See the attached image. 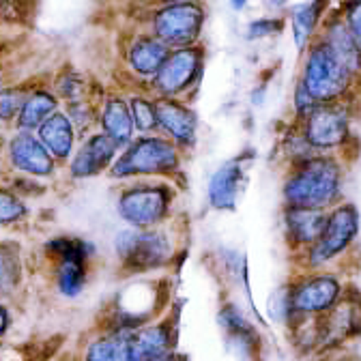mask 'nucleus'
I'll return each instance as SVG.
<instances>
[{
    "mask_svg": "<svg viewBox=\"0 0 361 361\" xmlns=\"http://www.w3.org/2000/svg\"><path fill=\"white\" fill-rule=\"evenodd\" d=\"M342 192V170L329 157H312L295 166L284 185V198L290 209L325 211Z\"/></svg>",
    "mask_w": 361,
    "mask_h": 361,
    "instance_id": "obj_1",
    "label": "nucleus"
},
{
    "mask_svg": "<svg viewBox=\"0 0 361 361\" xmlns=\"http://www.w3.org/2000/svg\"><path fill=\"white\" fill-rule=\"evenodd\" d=\"M353 80L355 78L340 65L334 52L323 41H319L312 45L305 56L299 86L316 104H334L350 88Z\"/></svg>",
    "mask_w": 361,
    "mask_h": 361,
    "instance_id": "obj_2",
    "label": "nucleus"
},
{
    "mask_svg": "<svg viewBox=\"0 0 361 361\" xmlns=\"http://www.w3.org/2000/svg\"><path fill=\"white\" fill-rule=\"evenodd\" d=\"M348 110L340 104H321L303 116V138L314 149H338L348 140Z\"/></svg>",
    "mask_w": 361,
    "mask_h": 361,
    "instance_id": "obj_3",
    "label": "nucleus"
},
{
    "mask_svg": "<svg viewBox=\"0 0 361 361\" xmlns=\"http://www.w3.org/2000/svg\"><path fill=\"white\" fill-rule=\"evenodd\" d=\"M359 231V213L353 204H340L336 207L327 219H325V228L316 241L307 256L310 264H323L344 252L357 237Z\"/></svg>",
    "mask_w": 361,
    "mask_h": 361,
    "instance_id": "obj_4",
    "label": "nucleus"
},
{
    "mask_svg": "<svg viewBox=\"0 0 361 361\" xmlns=\"http://www.w3.org/2000/svg\"><path fill=\"white\" fill-rule=\"evenodd\" d=\"M357 334H361V297L357 293L340 295L319 321V344L338 346Z\"/></svg>",
    "mask_w": 361,
    "mask_h": 361,
    "instance_id": "obj_5",
    "label": "nucleus"
},
{
    "mask_svg": "<svg viewBox=\"0 0 361 361\" xmlns=\"http://www.w3.org/2000/svg\"><path fill=\"white\" fill-rule=\"evenodd\" d=\"M178 164L174 147L157 138H142L129 147V151L114 166V174H138V172H168Z\"/></svg>",
    "mask_w": 361,
    "mask_h": 361,
    "instance_id": "obj_6",
    "label": "nucleus"
},
{
    "mask_svg": "<svg viewBox=\"0 0 361 361\" xmlns=\"http://www.w3.org/2000/svg\"><path fill=\"white\" fill-rule=\"evenodd\" d=\"M340 295L342 288L336 276H310L288 290V303L293 314H325Z\"/></svg>",
    "mask_w": 361,
    "mask_h": 361,
    "instance_id": "obj_7",
    "label": "nucleus"
},
{
    "mask_svg": "<svg viewBox=\"0 0 361 361\" xmlns=\"http://www.w3.org/2000/svg\"><path fill=\"white\" fill-rule=\"evenodd\" d=\"M168 200L170 196L164 188H135L121 196L118 213L133 226H149L164 217Z\"/></svg>",
    "mask_w": 361,
    "mask_h": 361,
    "instance_id": "obj_8",
    "label": "nucleus"
},
{
    "mask_svg": "<svg viewBox=\"0 0 361 361\" xmlns=\"http://www.w3.org/2000/svg\"><path fill=\"white\" fill-rule=\"evenodd\" d=\"M118 256L127 267L149 269L168 256V245L159 235L153 233H123L116 241Z\"/></svg>",
    "mask_w": 361,
    "mask_h": 361,
    "instance_id": "obj_9",
    "label": "nucleus"
},
{
    "mask_svg": "<svg viewBox=\"0 0 361 361\" xmlns=\"http://www.w3.org/2000/svg\"><path fill=\"white\" fill-rule=\"evenodd\" d=\"M48 250L61 258L59 269V286L65 295H78L84 284V258L88 254V245L78 239H56L48 245Z\"/></svg>",
    "mask_w": 361,
    "mask_h": 361,
    "instance_id": "obj_10",
    "label": "nucleus"
},
{
    "mask_svg": "<svg viewBox=\"0 0 361 361\" xmlns=\"http://www.w3.org/2000/svg\"><path fill=\"white\" fill-rule=\"evenodd\" d=\"M200 65H202V56L198 50H178L170 59H166L164 65L159 67L155 86L166 95H174L194 82L196 73L200 71Z\"/></svg>",
    "mask_w": 361,
    "mask_h": 361,
    "instance_id": "obj_11",
    "label": "nucleus"
},
{
    "mask_svg": "<svg viewBox=\"0 0 361 361\" xmlns=\"http://www.w3.org/2000/svg\"><path fill=\"white\" fill-rule=\"evenodd\" d=\"M202 24V11L196 5H172L157 13L155 32L166 41L183 43L198 35Z\"/></svg>",
    "mask_w": 361,
    "mask_h": 361,
    "instance_id": "obj_12",
    "label": "nucleus"
},
{
    "mask_svg": "<svg viewBox=\"0 0 361 361\" xmlns=\"http://www.w3.org/2000/svg\"><path fill=\"white\" fill-rule=\"evenodd\" d=\"M327 48L334 52V56L340 61V65L353 75L357 78L361 73V50L357 48V43L344 22L342 16H334L327 26H325V35L321 39Z\"/></svg>",
    "mask_w": 361,
    "mask_h": 361,
    "instance_id": "obj_13",
    "label": "nucleus"
},
{
    "mask_svg": "<svg viewBox=\"0 0 361 361\" xmlns=\"http://www.w3.org/2000/svg\"><path fill=\"white\" fill-rule=\"evenodd\" d=\"M243 183V166L239 161H231L219 168L209 185V198L217 209H233Z\"/></svg>",
    "mask_w": 361,
    "mask_h": 361,
    "instance_id": "obj_14",
    "label": "nucleus"
},
{
    "mask_svg": "<svg viewBox=\"0 0 361 361\" xmlns=\"http://www.w3.org/2000/svg\"><path fill=\"white\" fill-rule=\"evenodd\" d=\"M11 159L16 168L30 172V174H50L54 164L45 149L28 133H20L11 140Z\"/></svg>",
    "mask_w": 361,
    "mask_h": 361,
    "instance_id": "obj_15",
    "label": "nucleus"
},
{
    "mask_svg": "<svg viewBox=\"0 0 361 361\" xmlns=\"http://www.w3.org/2000/svg\"><path fill=\"white\" fill-rule=\"evenodd\" d=\"M325 211H316V209H290L286 211V228L288 237L295 243L301 245H314L319 241L323 228H325Z\"/></svg>",
    "mask_w": 361,
    "mask_h": 361,
    "instance_id": "obj_16",
    "label": "nucleus"
},
{
    "mask_svg": "<svg viewBox=\"0 0 361 361\" xmlns=\"http://www.w3.org/2000/svg\"><path fill=\"white\" fill-rule=\"evenodd\" d=\"M116 145L108 138V135H95L90 138L82 151L75 155L73 164H71V172L75 176H88V174H97L99 170H104V166H108V161L114 155Z\"/></svg>",
    "mask_w": 361,
    "mask_h": 361,
    "instance_id": "obj_17",
    "label": "nucleus"
},
{
    "mask_svg": "<svg viewBox=\"0 0 361 361\" xmlns=\"http://www.w3.org/2000/svg\"><path fill=\"white\" fill-rule=\"evenodd\" d=\"M153 110H155V121L168 133H172L176 140L190 142L194 138L196 121L188 108H183L176 102H159L157 106H153Z\"/></svg>",
    "mask_w": 361,
    "mask_h": 361,
    "instance_id": "obj_18",
    "label": "nucleus"
},
{
    "mask_svg": "<svg viewBox=\"0 0 361 361\" xmlns=\"http://www.w3.org/2000/svg\"><path fill=\"white\" fill-rule=\"evenodd\" d=\"M170 346V331L166 327H149L142 331H131L133 361H153L164 355Z\"/></svg>",
    "mask_w": 361,
    "mask_h": 361,
    "instance_id": "obj_19",
    "label": "nucleus"
},
{
    "mask_svg": "<svg viewBox=\"0 0 361 361\" xmlns=\"http://www.w3.org/2000/svg\"><path fill=\"white\" fill-rule=\"evenodd\" d=\"M41 140L56 157H67L73 145L71 123L63 114H54L41 125Z\"/></svg>",
    "mask_w": 361,
    "mask_h": 361,
    "instance_id": "obj_20",
    "label": "nucleus"
},
{
    "mask_svg": "<svg viewBox=\"0 0 361 361\" xmlns=\"http://www.w3.org/2000/svg\"><path fill=\"white\" fill-rule=\"evenodd\" d=\"M88 361H133L131 331H118L88 348Z\"/></svg>",
    "mask_w": 361,
    "mask_h": 361,
    "instance_id": "obj_21",
    "label": "nucleus"
},
{
    "mask_svg": "<svg viewBox=\"0 0 361 361\" xmlns=\"http://www.w3.org/2000/svg\"><path fill=\"white\" fill-rule=\"evenodd\" d=\"M129 61H131L133 69H138L140 73L159 71V67L166 61V48H164V43H159V41L142 39V41H138L133 45Z\"/></svg>",
    "mask_w": 361,
    "mask_h": 361,
    "instance_id": "obj_22",
    "label": "nucleus"
},
{
    "mask_svg": "<svg viewBox=\"0 0 361 361\" xmlns=\"http://www.w3.org/2000/svg\"><path fill=\"white\" fill-rule=\"evenodd\" d=\"M323 9H325L323 3H305V5H299L295 9V13H293V37H295V43H297L299 50L305 48L310 37L314 35L316 22H319Z\"/></svg>",
    "mask_w": 361,
    "mask_h": 361,
    "instance_id": "obj_23",
    "label": "nucleus"
},
{
    "mask_svg": "<svg viewBox=\"0 0 361 361\" xmlns=\"http://www.w3.org/2000/svg\"><path fill=\"white\" fill-rule=\"evenodd\" d=\"M104 127L108 131V138L116 142H127L131 135V116L127 106L121 99H112L104 112Z\"/></svg>",
    "mask_w": 361,
    "mask_h": 361,
    "instance_id": "obj_24",
    "label": "nucleus"
},
{
    "mask_svg": "<svg viewBox=\"0 0 361 361\" xmlns=\"http://www.w3.org/2000/svg\"><path fill=\"white\" fill-rule=\"evenodd\" d=\"M54 110V99L45 93H37L32 95L24 106H22V112H20V123L24 127H35L39 125L45 116Z\"/></svg>",
    "mask_w": 361,
    "mask_h": 361,
    "instance_id": "obj_25",
    "label": "nucleus"
},
{
    "mask_svg": "<svg viewBox=\"0 0 361 361\" xmlns=\"http://www.w3.org/2000/svg\"><path fill=\"white\" fill-rule=\"evenodd\" d=\"M20 280V260L18 254L7 247L0 245V293H9Z\"/></svg>",
    "mask_w": 361,
    "mask_h": 361,
    "instance_id": "obj_26",
    "label": "nucleus"
},
{
    "mask_svg": "<svg viewBox=\"0 0 361 361\" xmlns=\"http://www.w3.org/2000/svg\"><path fill=\"white\" fill-rule=\"evenodd\" d=\"M22 215H24L22 202L7 192H0V224H11Z\"/></svg>",
    "mask_w": 361,
    "mask_h": 361,
    "instance_id": "obj_27",
    "label": "nucleus"
},
{
    "mask_svg": "<svg viewBox=\"0 0 361 361\" xmlns=\"http://www.w3.org/2000/svg\"><path fill=\"white\" fill-rule=\"evenodd\" d=\"M131 112H133V118H135V125H138L140 129H151L155 127V110L151 104H147L145 99H133L131 102Z\"/></svg>",
    "mask_w": 361,
    "mask_h": 361,
    "instance_id": "obj_28",
    "label": "nucleus"
},
{
    "mask_svg": "<svg viewBox=\"0 0 361 361\" xmlns=\"http://www.w3.org/2000/svg\"><path fill=\"white\" fill-rule=\"evenodd\" d=\"M344 22L357 43V48L361 50V3H355V5H348L346 7V16H344Z\"/></svg>",
    "mask_w": 361,
    "mask_h": 361,
    "instance_id": "obj_29",
    "label": "nucleus"
},
{
    "mask_svg": "<svg viewBox=\"0 0 361 361\" xmlns=\"http://www.w3.org/2000/svg\"><path fill=\"white\" fill-rule=\"evenodd\" d=\"M282 28V22L280 20H260V22H254L250 26V37H264V35H274Z\"/></svg>",
    "mask_w": 361,
    "mask_h": 361,
    "instance_id": "obj_30",
    "label": "nucleus"
},
{
    "mask_svg": "<svg viewBox=\"0 0 361 361\" xmlns=\"http://www.w3.org/2000/svg\"><path fill=\"white\" fill-rule=\"evenodd\" d=\"M18 108H20V95L18 93H3L0 95V118H11Z\"/></svg>",
    "mask_w": 361,
    "mask_h": 361,
    "instance_id": "obj_31",
    "label": "nucleus"
},
{
    "mask_svg": "<svg viewBox=\"0 0 361 361\" xmlns=\"http://www.w3.org/2000/svg\"><path fill=\"white\" fill-rule=\"evenodd\" d=\"M5 329H7V314L3 307H0V334H3Z\"/></svg>",
    "mask_w": 361,
    "mask_h": 361,
    "instance_id": "obj_32",
    "label": "nucleus"
},
{
    "mask_svg": "<svg viewBox=\"0 0 361 361\" xmlns=\"http://www.w3.org/2000/svg\"><path fill=\"white\" fill-rule=\"evenodd\" d=\"M159 361H174V359H159Z\"/></svg>",
    "mask_w": 361,
    "mask_h": 361,
    "instance_id": "obj_33",
    "label": "nucleus"
}]
</instances>
